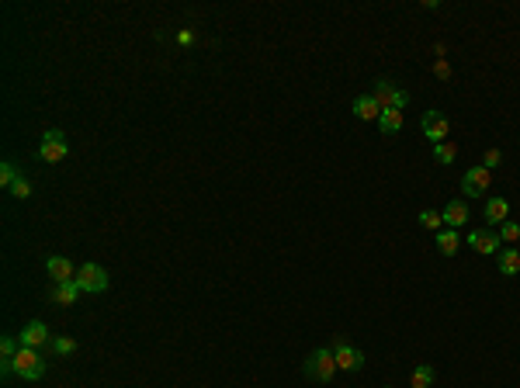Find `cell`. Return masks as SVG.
<instances>
[{
	"instance_id": "cell-1",
	"label": "cell",
	"mask_w": 520,
	"mask_h": 388,
	"mask_svg": "<svg viewBox=\"0 0 520 388\" xmlns=\"http://www.w3.org/2000/svg\"><path fill=\"white\" fill-rule=\"evenodd\" d=\"M302 371H306V378H313V381H319V385H330V381L337 378L340 367H337L333 350H330V347H319V350H313V353L306 357Z\"/></svg>"
},
{
	"instance_id": "cell-2",
	"label": "cell",
	"mask_w": 520,
	"mask_h": 388,
	"mask_svg": "<svg viewBox=\"0 0 520 388\" xmlns=\"http://www.w3.org/2000/svg\"><path fill=\"white\" fill-rule=\"evenodd\" d=\"M15 374L25 378V381H39L46 374V357L39 350H32V347H21L15 353Z\"/></svg>"
},
{
	"instance_id": "cell-3",
	"label": "cell",
	"mask_w": 520,
	"mask_h": 388,
	"mask_svg": "<svg viewBox=\"0 0 520 388\" xmlns=\"http://www.w3.org/2000/svg\"><path fill=\"white\" fill-rule=\"evenodd\" d=\"M73 281H77L80 291H87V295H101V291H108V284H111V277H108V270H104L101 264H84Z\"/></svg>"
},
{
	"instance_id": "cell-4",
	"label": "cell",
	"mask_w": 520,
	"mask_h": 388,
	"mask_svg": "<svg viewBox=\"0 0 520 388\" xmlns=\"http://www.w3.org/2000/svg\"><path fill=\"white\" fill-rule=\"evenodd\" d=\"M66 156H70V142H66V136H63L59 129H49V132L42 136L39 160H46V163H63Z\"/></svg>"
},
{
	"instance_id": "cell-5",
	"label": "cell",
	"mask_w": 520,
	"mask_h": 388,
	"mask_svg": "<svg viewBox=\"0 0 520 388\" xmlns=\"http://www.w3.org/2000/svg\"><path fill=\"white\" fill-rule=\"evenodd\" d=\"M330 350H333V357H337V367L340 371H361L364 367V353L358 350V347H351L344 336H333V343H330Z\"/></svg>"
},
{
	"instance_id": "cell-6",
	"label": "cell",
	"mask_w": 520,
	"mask_h": 388,
	"mask_svg": "<svg viewBox=\"0 0 520 388\" xmlns=\"http://www.w3.org/2000/svg\"><path fill=\"white\" fill-rule=\"evenodd\" d=\"M375 101H378V108H382V111H385V108L402 111V108L409 104V94H406L402 87H396L392 80H378V84H375Z\"/></svg>"
},
{
	"instance_id": "cell-7",
	"label": "cell",
	"mask_w": 520,
	"mask_h": 388,
	"mask_svg": "<svg viewBox=\"0 0 520 388\" xmlns=\"http://www.w3.org/2000/svg\"><path fill=\"white\" fill-rule=\"evenodd\" d=\"M489 184H492V170H485V167H472V170H465V177H461L465 198H482V194L489 191Z\"/></svg>"
},
{
	"instance_id": "cell-8",
	"label": "cell",
	"mask_w": 520,
	"mask_h": 388,
	"mask_svg": "<svg viewBox=\"0 0 520 388\" xmlns=\"http://www.w3.org/2000/svg\"><path fill=\"white\" fill-rule=\"evenodd\" d=\"M420 129H423V136H427V139H434V146H437V142H444V139H447L451 122H447V115H444V111H427V115L420 118Z\"/></svg>"
},
{
	"instance_id": "cell-9",
	"label": "cell",
	"mask_w": 520,
	"mask_h": 388,
	"mask_svg": "<svg viewBox=\"0 0 520 388\" xmlns=\"http://www.w3.org/2000/svg\"><path fill=\"white\" fill-rule=\"evenodd\" d=\"M468 246H472L475 253L489 257V253H499L503 239H499V232H492V229H475V232H468Z\"/></svg>"
},
{
	"instance_id": "cell-10",
	"label": "cell",
	"mask_w": 520,
	"mask_h": 388,
	"mask_svg": "<svg viewBox=\"0 0 520 388\" xmlns=\"http://www.w3.org/2000/svg\"><path fill=\"white\" fill-rule=\"evenodd\" d=\"M46 270H49L53 284H63V281H73L80 267H73L70 257H49V260H46Z\"/></svg>"
},
{
	"instance_id": "cell-11",
	"label": "cell",
	"mask_w": 520,
	"mask_h": 388,
	"mask_svg": "<svg viewBox=\"0 0 520 388\" xmlns=\"http://www.w3.org/2000/svg\"><path fill=\"white\" fill-rule=\"evenodd\" d=\"M18 340H21V347H32V350H39V347L53 343V340H49V326H46V322H39V319H35V322H28V326L21 329V336H18Z\"/></svg>"
},
{
	"instance_id": "cell-12",
	"label": "cell",
	"mask_w": 520,
	"mask_h": 388,
	"mask_svg": "<svg viewBox=\"0 0 520 388\" xmlns=\"http://www.w3.org/2000/svg\"><path fill=\"white\" fill-rule=\"evenodd\" d=\"M77 295H80L77 281H63V284L49 288V302H56V305H77Z\"/></svg>"
},
{
	"instance_id": "cell-13",
	"label": "cell",
	"mask_w": 520,
	"mask_h": 388,
	"mask_svg": "<svg viewBox=\"0 0 520 388\" xmlns=\"http://www.w3.org/2000/svg\"><path fill=\"white\" fill-rule=\"evenodd\" d=\"M354 115H358L361 122H378V118H382V108H378L375 94H364V98H358V101H354Z\"/></svg>"
},
{
	"instance_id": "cell-14",
	"label": "cell",
	"mask_w": 520,
	"mask_h": 388,
	"mask_svg": "<svg viewBox=\"0 0 520 388\" xmlns=\"http://www.w3.org/2000/svg\"><path fill=\"white\" fill-rule=\"evenodd\" d=\"M440 215H444V225H447V229H461V225L468 222V205H465V201H447V208H444Z\"/></svg>"
},
{
	"instance_id": "cell-15",
	"label": "cell",
	"mask_w": 520,
	"mask_h": 388,
	"mask_svg": "<svg viewBox=\"0 0 520 388\" xmlns=\"http://www.w3.org/2000/svg\"><path fill=\"white\" fill-rule=\"evenodd\" d=\"M485 219H489L492 225H503V222L510 219V205H506V198H489V201H485Z\"/></svg>"
},
{
	"instance_id": "cell-16",
	"label": "cell",
	"mask_w": 520,
	"mask_h": 388,
	"mask_svg": "<svg viewBox=\"0 0 520 388\" xmlns=\"http://www.w3.org/2000/svg\"><path fill=\"white\" fill-rule=\"evenodd\" d=\"M437 250H440L444 257H454V253L461 250V236H458V229H440V232H437Z\"/></svg>"
},
{
	"instance_id": "cell-17",
	"label": "cell",
	"mask_w": 520,
	"mask_h": 388,
	"mask_svg": "<svg viewBox=\"0 0 520 388\" xmlns=\"http://www.w3.org/2000/svg\"><path fill=\"white\" fill-rule=\"evenodd\" d=\"M378 129H382L385 136H396V132L402 129V111H396V108H385V111H382V118H378Z\"/></svg>"
},
{
	"instance_id": "cell-18",
	"label": "cell",
	"mask_w": 520,
	"mask_h": 388,
	"mask_svg": "<svg viewBox=\"0 0 520 388\" xmlns=\"http://www.w3.org/2000/svg\"><path fill=\"white\" fill-rule=\"evenodd\" d=\"M496 264H499L503 274H520V250H499Z\"/></svg>"
},
{
	"instance_id": "cell-19",
	"label": "cell",
	"mask_w": 520,
	"mask_h": 388,
	"mask_svg": "<svg viewBox=\"0 0 520 388\" xmlns=\"http://www.w3.org/2000/svg\"><path fill=\"white\" fill-rule=\"evenodd\" d=\"M434 385V367L430 364H416L413 371V388H430Z\"/></svg>"
},
{
	"instance_id": "cell-20",
	"label": "cell",
	"mask_w": 520,
	"mask_h": 388,
	"mask_svg": "<svg viewBox=\"0 0 520 388\" xmlns=\"http://www.w3.org/2000/svg\"><path fill=\"white\" fill-rule=\"evenodd\" d=\"M454 156H458V146H454V142H437V146H434V160H437V163H454Z\"/></svg>"
},
{
	"instance_id": "cell-21",
	"label": "cell",
	"mask_w": 520,
	"mask_h": 388,
	"mask_svg": "<svg viewBox=\"0 0 520 388\" xmlns=\"http://www.w3.org/2000/svg\"><path fill=\"white\" fill-rule=\"evenodd\" d=\"M420 225H423V229H430V232H440L444 215H440V212H434V208H427V212H420Z\"/></svg>"
},
{
	"instance_id": "cell-22",
	"label": "cell",
	"mask_w": 520,
	"mask_h": 388,
	"mask_svg": "<svg viewBox=\"0 0 520 388\" xmlns=\"http://www.w3.org/2000/svg\"><path fill=\"white\" fill-rule=\"evenodd\" d=\"M18 177H21V174H18V167H15L11 160H4V163H0V184H4L8 191L15 187V181H18Z\"/></svg>"
},
{
	"instance_id": "cell-23",
	"label": "cell",
	"mask_w": 520,
	"mask_h": 388,
	"mask_svg": "<svg viewBox=\"0 0 520 388\" xmlns=\"http://www.w3.org/2000/svg\"><path fill=\"white\" fill-rule=\"evenodd\" d=\"M18 350H21V340H18V336H11V333H8V336H0V357H8V360H11Z\"/></svg>"
},
{
	"instance_id": "cell-24",
	"label": "cell",
	"mask_w": 520,
	"mask_h": 388,
	"mask_svg": "<svg viewBox=\"0 0 520 388\" xmlns=\"http://www.w3.org/2000/svg\"><path fill=\"white\" fill-rule=\"evenodd\" d=\"M77 350V343L70 340V336H53V353L56 357H66V353H73Z\"/></svg>"
},
{
	"instance_id": "cell-25",
	"label": "cell",
	"mask_w": 520,
	"mask_h": 388,
	"mask_svg": "<svg viewBox=\"0 0 520 388\" xmlns=\"http://www.w3.org/2000/svg\"><path fill=\"white\" fill-rule=\"evenodd\" d=\"M499 239H503V243H517V239H520V225L506 219V222L499 225Z\"/></svg>"
},
{
	"instance_id": "cell-26",
	"label": "cell",
	"mask_w": 520,
	"mask_h": 388,
	"mask_svg": "<svg viewBox=\"0 0 520 388\" xmlns=\"http://www.w3.org/2000/svg\"><path fill=\"white\" fill-rule=\"evenodd\" d=\"M11 194H15L18 201L32 198V181H28V177H18V181H15V187H11Z\"/></svg>"
},
{
	"instance_id": "cell-27",
	"label": "cell",
	"mask_w": 520,
	"mask_h": 388,
	"mask_svg": "<svg viewBox=\"0 0 520 388\" xmlns=\"http://www.w3.org/2000/svg\"><path fill=\"white\" fill-rule=\"evenodd\" d=\"M499 160H503V153H499V149H485L482 167H485V170H489V167H499Z\"/></svg>"
},
{
	"instance_id": "cell-28",
	"label": "cell",
	"mask_w": 520,
	"mask_h": 388,
	"mask_svg": "<svg viewBox=\"0 0 520 388\" xmlns=\"http://www.w3.org/2000/svg\"><path fill=\"white\" fill-rule=\"evenodd\" d=\"M434 73H437V77H451V66L440 59V63H434Z\"/></svg>"
},
{
	"instance_id": "cell-29",
	"label": "cell",
	"mask_w": 520,
	"mask_h": 388,
	"mask_svg": "<svg viewBox=\"0 0 520 388\" xmlns=\"http://www.w3.org/2000/svg\"><path fill=\"white\" fill-rule=\"evenodd\" d=\"M385 388H389V385H385Z\"/></svg>"
}]
</instances>
